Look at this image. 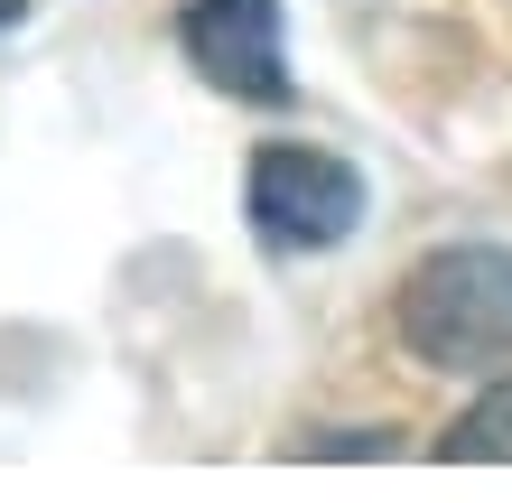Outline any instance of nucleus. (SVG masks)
<instances>
[{"mask_svg": "<svg viewBox=\"0 0 512 503\" xmlns=\"http://www.w3.org/2000/svg\"><path fill=\"white\" fill-rule=\"evenodd\" d=\"M187 66L233 103H289V47H280V0H187L177 19Z\"/></svg>", "mask_w": 512, "mask_h": 503, "instance_id": "obj_3", "label": "nucleus"}, {"mask_svg": "<svg viewBox=\"0 0 512 503\" xmlns=\"http://www.w3.org/2000/svg\"><path fill=\"white\" fill-rule=\"evenodd\" d=\"M391 448H401L391 429H326V438H298L289 457H391Z\"/></svg>", "mask_w": 512, "mask_h": 503, "instance_id": "obj_5", "label": "nucleus"}, {"mask_svg": "<svg viewBox=\"0 0 512 503\" xmlns=\"http://www.w3.org/2000/svg\"><path fill=\"white\" fill-rule=\"evenodd\" d=\"M438 457H447V466H512V373H503L475 410H457V420H447Z\"/></svg>", "mask_w": 512, "mask_h": 503, "instance_id": "obj_4", "label": "nucleus"}, {"mask_svg": "<svg viewBox=\"0 0 512 503\" xmlns=\"http://www.w3.org/2000/svg\"><path fill=\"white\" fill-rule=\"evenodd\" d=\"M252 224L280 252H336L354 224H364V177L336 150H308V140H270L252 159Z\"/></svg>", "mask_w": 512, "mask_h": 503, "instance_id": "obj_2", "label": "nucleus"}, {"mask_svg": "<svg viewBox=\"0 0 512 503\" xmlns=\"http://www.w3.org/2000/svg\"><path fill=\"white\" fill-rule=\"evenodd\" d=\"M28 19V0H0V28H19Z\"/></svg>", "mask_w": 512, "mask_h": 503, "instance_id": "obj_6", "label": "nucleus"}, {"mask_svg": "<svg viewBox=\"0 0 512 503\" xmlns=\"http://www.w3.org/2000/svg\"><path fill=\"white\" fill-rule=\"evenodd\" d=\"M401 345L438 373H475L512 354V252L447 243L401 280Z\"/></svg>", "mask_w": 512, "mask_h": 503, "instance_id": "obj_1", "label": "nucleus"}]
</instances>
